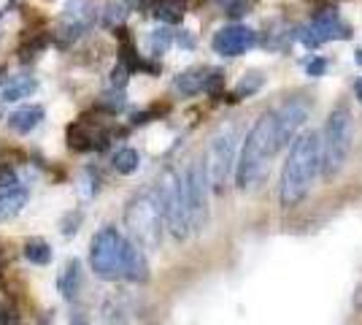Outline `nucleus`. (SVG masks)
I'll use <instances>...</instances> for the list:
<instances>
[{"mask_svg": "<svg viewBox=\"0 0 362 325\" xmlns=\"http://www.w3.org/2000/svg\"><path fill=\"white\" fill-rule=\"evenodd\" d=\"M284 147L287 144L279 133L276 111H265L243 141L241 157H238V166H235V185L241 190H252L259 182H265L273 157L279 155Z\"/></svg>", "mask_w": 362, "mask_h": 325, "instance_id": "nucleus-1", "label": "nucleus"}, {"mask_svg": "<svg viewBox=\"0 0 362 325\" xmlns=\"http://www.w3.org/2000/svg\"><path fill=\"white\" fill-rule=\"evenodd\" d=\"M322 171V136L317 130H305L289 147L287 163L281 171V206L292 209L311 193Z\"/></svg>", "mask_w": 362, "mask_h": 325, "instance_id": "nucleus-2", "label": "nucleus"}, {"mask_svg": "<svg viewBox=\"0 0 362 325\" xmlns=\"http://www.w3.org/2000/svg\"><path fill=\"white\" fill-rule=\"evenodd\" d=\"M124 225L133 236V244H138L141 249H149V252L160 249L165 219H163L154 190L138 193L127 201V206H124Z\"/></svg>", "mask_w": 362, "mask_h": 325, "instance_id": "nucleus-3", "label": "nucleus"}, {"mask_svg": "<svg viewBox=\"0 0 362 325\" xmlns=\"http://www.w3.org/2000/svg\"><path fill=\"white\" fill-rule=\"evenodd\" d=\"M351 136H354V117L346 103L332 106L325 133H322V171L325 176L332 179L338 171L344 169L349 152H351Z\"/></svg>", "mask_w": 362, "mask_h": 325, "instance_id": "nucleus-4", "label": "nucleus"}, {"mask_svg": "<svg viewBox=\"0 0 362 325\" xmlns=\"http://www.w3.org/2000/svg\"><path fill=\"white\" fill-rule=\"evenodd\" d=\"M154 195H157V203H160V212H163V219H165V228L170 231V236L176 241H184L192 231L187 193H184V176H179L173 169H165L154 185Z\"/></svg>", "mask_w": 362, "mask_h": 325, "instance_id": "nucleus-5", "label": "nucleus"}, {"mask_svg": "<svg viewBox=\"0 0 362 325\" xmlns=\"http://www.w3.org/2000/svg\"><path fill=\"white\" fill-rule=\"evenodd\" d=\"M127 252H130V241L117 228H100L90 247V263L95 277L106 279V282L124 279Z\"/></svg>", "mask_w": 362, "mask_h": 325, "instance_id": "nucleus-6", "label": "nucleus"}, {"mask_svg": "<svg viewBox=\"0 0 362 325\" xmlns=\"http://www.w3.org/2000/svg\"><path fill=\"white\" fill-rule=\"evenodd\" d=\"M235 152H238V127L233 122H225L211 136L209 149H206V171H209L211 190H216V193L225 190L230 182V173L238 166Z\"/></svg>", "mask_w": 362, "mask_h": 325, "instance_id": "nucleus-7", "label": "nucleus"}, {"mask_svg": "<svg viewBox=\"0 0 362 325\" xmlns=\"http://www.w3.org/2000/svg\"><path fill=\"white\" fill-rule=\"evenodd\" d=\"M209 171L203 160H192L184 173V193H187V209H189V222L192 231L200 233L209 225Z\"/></svg>", "mask_w": 362, "mask_h": 325, "instance_id": "nucleus-8", "label": "nucleus"}, {"mask_svg": "<svg viewBox=\"0 0 362 325\" xmlns=\"http://www.w3.org/2000/svg\"><path fill=\"white\" fill-rule=\"evenodd\" d=\"M298 41L308 49H319L327 41H349L351 38V28L341 19V14L335 8H322L319 14L311 16V22H305L303 28H298Z\"/></svg>", "mask_w": 362, "mask_h": 325, "instance_id": "nucleus-9", "label": "nucleus"}, {"mask_svg": "<svg viewBox=\"0 0 362 325\" xmlns=\"http://www.w3.org/2000/svg\"><path fill=\"white\" fill-rule=\"evenodd\" d=\"M111 139H114V130L106 127L100 120H92V117H81L68 127V147L76 152L106 149Z\"/></svg>", "mask_w": 362, "mask_h": 325, "instance_id": "nucleus-10", "label": "nucleus"}, {"mask_svg": "<svg viewBox=\"0 0 362 325\" xmlns=\"http://www.w3.org/2000/svg\"><path fill=\"white\" fill-rule=\"evenodd\" d=\"M255 44H257V33L243 28V25H227V28H222V30L214 35L211 41L214 52L222 55V57H238L243 52H249Z\"/></svg>", "mask_w": 362, "mask_h": 325, "instance_id": "nucleus-11", "label": "nucleus"}, {"mask_svg": "<svg viewBox=\"0 0 362 325\" xmlns=\"http://www.w3.org/2000/svg\"><path fill=\"white\" fill-rule=\"evenodd\" d=\"M273 111H276V122H279V133H281L284 144H292V141L298 139V130L308 120L311 106L303 98H289L287 103H281V106L273 108Z\"/></svg>", "mask_w": 362, "mask_h": 325, "instance_id": "nucleus-12", "label": "nucleus"}, {"mask_svg": "<svg viewBox=\"0 0 362 325\" xmlns=\"http://www.w3.org/2000/svg\"><path fill=\"white\" fill-rule=\"evenodd\" d=\"M209 76H211V68H203V65L187 68V71H181L179 76L173 79V90L181 95H187V98L197 93H206Z\"/></svg>", "mask_w": 362, "mask_h": 325, "instance_id": "nucleus-13", "label": "nucleus"}, {"mask_svg": "<svg viewBox=\"0 0 362 325\" xmlns=\"http://www.w3.org/2000/svg\"><path fill=\"white\" fill-rule=\"evenodd\" d=\"M44 106H22L16 108L14 114H8V127L14 130V133H19V136H28V133H33L38 125L44 122Z\"/></svg>", "mask_w": 362, "mask_h": 325, "instance_id": "nucleus-14", "label": "nucleus"}, {"mask_svg": "<svg viewBox=\"0 0 362 325\" xmlns=\"http://www.w3.org/2000/svg\"><path fill=\"white\" fill-rule=\"evenodd\" d=\"M57 290H60L68 301L76 298L78 290H81V263H78L76 258H71V261L62 263L60 274H57Z\"/></svg>", "mask_w": 362, "mask_h": 325, "instance_id": "nucleus-15", "label": "nucleus"}, {"mask_svg": "<svg viewBox=\"0 0 362 325\" xmlns=\"http://www.w3.org/2000/svg\"><path fill=\"white\" fill-rule=\"evenodd\" d=\"M124 279L130 282H146L149 279V263L144 249L130 241V252H127V268H124Z\"/></svg>", "mask_w": 362, "mask_h": 325, "instance_id": "nucleus-16", "label": "nucleus"}, {"mask_svg": "<svg viewBox=\"0 0 362 325\" xmlns=\"http://www.w3.org/2000/svg\"><path fill=\"white\" fill-rule=\"evenodd\" d=\"M25 203H28V190H22V187H14V190L3 193L0 195V222H6V219L19 215L25 209Z\"/></svg>", "mask_w": 362, "mask_h": 325, "instance_id": "nucleus-17", "label": "nucleus"}, {"mask_svg": "<svg viewBox=\"0 0 362 325\" xmlns=\"http://www.w3.org/2000/svg\"><path fill=\"white\" fill-rule=\"evenodd\" d=\"M35 90H38V81L30 76H22V79H16V81H11L8 87H3L0 101H3V103H14V101H22V98H30Z\"/></svg>", "mask_w": 362, "mask_h": 325, "instance_id": "nucleus-18", "label": "nucleus"}, {"mask_svg": "<svg viewBox=\"0 0 362 325\" xmlns=\"http://www.w3.org/2000/svg\"><path fill=\"white\" fill-rule=\"evenodd\" d=\"M154 16L165 25H179L184 19V3L181 0H154Z\"/></svg>", "mask_w": 362, "mask_h": 325, "instance_id": "nucleus-19", "label": "nucleus"}, {"mask_svg": "<svg viewBox=\"0 0 362 325\" xmlns=\"http://www.w3.org/2000/svg\"><path fill=\"white\" fill-rule=\"evenodd\" d=\"M114 171L117 173H122V176H130V173H136L138 169H141V155H138L136 149H130V147H124V149H119L117 155H114Z\"/></svg>", "mask_w": 362, "mask_h": 325, "instance_id": "nucleus-20", "label": "nucleus"}, {"mask_svg": "<svg viewBox=\"0 0 362 325\" xmlns=\"http://www.w3.org/2000/svg\"><path fill=\"white\" fill-rule=\"evenodd\" d=\"M25 258L35 266H46L52 261V247L46 244L44 239H30V241L25 244Z\"/></svg>", "mask_w": 362, "mask_h": 325, "instance_id": "nucleus-21", "label": "nucleus"}, {"mask_svg": "<svg viewBox=\"0 0 362 325\" xmlns=\"http://www.w3.org/2000/svg\"><path fill=\"white\" fill-rule=\"evenodd\" d=\"M124 103H127L124 93H122V90H111V93L100 95L95 106H98V111H106L108 117H114V114H119L122 108H124Z\"/></svg>", "mask_w": 362, "mask_h": 325, "instance_id": "nucleus-22", "label": "nucleus"}, {"mask_svg": "<svg viewBox=\"0 0 362 325\" xmlns=\"http://www.w3.org/2000/svg\"><path fill=\"white\" fill-rule=\"evenodd\" d=\"M173 44V33L168 30V28H157V30L149 35V52L151 57H163L168 49Z\"/></svg>", "mask_w": 362, "mask_h": 325, "instance_id": "nucleus-23", "label": "nucleus"}, {"mask_svg": "<svg viewBox=\"0 0 362 325\" xmlns=\"http://www.w3.org/2000/svg\"><path fill=\"white\" fill-rule=\"evenodd\" d=\"M262 84H265V76H262L259 71H249V74H243L241 81H238L235 95H238V98H249V95H255Z\"/></svg>", "mask_w": 362, "mask_h": 325, "instance_id": "nucleus-24", "label": "nucleus"}, {"mask_svg": "<svg viewBox=\"0 0 362 325\" xmlns=\"http://www.w3.org/2000/svg\"><path fill=\"white\" fill-rule=\"evenodd\" d=\"M98 190H100V173L95 169H87L81 173V195H84V198H92Z\"/></svg>", "mask_w": 362, "mask_h": 325, "instance_id": "nucleus-25", "label": "nucleus"}, {"mask_svg": "<svg viewBox=\"0 0 362 325\" xmlns=\"http://www.w3.org/2000/svg\"><path fill=\"white\" fill-rule=\"evenodd\" d=\"M122 19H124V3H111L106 8V14H103V25L117 30V28H122Z\"/></svg>", "mask_w": 362, "mask_h": 325, "instance_id": "nucleus-26", "label": "nucleus"}, {"mask_svg": "<svg viewBox=\"0 0 362 325\" xmlns=\"http://www.w3.org/2000/svg\"><path fill=\"white\" fill-rule=\"evenodd\" d=\"M257 0H230L227 3V16H233V19H241L252 11V6H255Z\"/></svg>", "mask_w": 362, "mask_h": 325, "instance_id": "nucleus-27", "label": "nucleus"}, {"mask_svg": "<svg viewBox=\"0 0 362 325\" xmlns=\"http://www.w3.org/2000/svg\"><path fill=\"white\" fill-rule=\"evenodd\" d=\"M127 81H130V71H127L122 62H117L114 71H111V87H114V90H124Z\"/></svg>", "mask_w": 362, "mask_h": 325, "instance_id": "nucleus-28", "label": "nucleus"}, {"mask_svg": "<svg viewBox=\"0 0 362 325\" xmlns=\"http://www.w3.org/2000/svg\"><path fill=\"white\" fill-rule=\"evenodd\" d=\"M222 87H225V74L216 71V68H211V76H209V84H206V93L219 95L222 93Z\"/></svg>", "mask_w": 362, "mask_h": 325, "instance_id": "nucleus-29", "label": "nucleus"}, {"mask_svg": "<svg viewBox=\"0 0 362 325\" xmlns=\"http://www.w3.org/2000/svg\"><path fill=\"white\" fill-rule=\"evenodd\" d=\"M325 71H327V60L325 57H314V60H308L305 62V74L308 76H325Z\"/></svg>", "mask_w": 362, "mask_h": 325, "instance_id": "nucleus-30", "label": "nucleus"}, {"mask_svg": "<svg viewBox=\"0 0 362 325\" xmlns=\"http://www.w3.org/2000/svg\"><path fill=\"white\" fill-rule=\"evenodd\" d=\"M16 171L11 166H0V190H14Z\"/></svg>", "mask_w": 362, "mask_h": 325, "instance_id": "nucleus-31", "label": "nucleus"}, {"mask_svg": "<svg viewBox=\"0 0 362 325\" xmlns=\"http://www.w3.org/2000/svg\"><path fill=\"white\" fill-rule=\"evenodd\" d=\"M78 222H81V212H71V215L65 217V219H62V233H65V236H74L76 231H78Z\"/></svg>", "mask_w": 362, "mask_h": 325, "instance_id": "nucleus-32", "label": "nucleus"}, {"mask_svg": "<svg viewBox=\"0 0 362 325\" xmlns=\"http://www.w3.org/2000/svg\"><path fill=\"white\" fill-rule=\"evenodd\" d=\"M151 117H154V111H136L130 122H133V125H146V122H151Z\"/></svg>", "mask_w": 362, "mask_h": 325, "instance_id": "nucleus-33", "label": "nucleus"}, {"mask_svg": "<svg viewBox=\"0 0 362 325\" xmlns=\"http://www.w3.org/2000/svg\"><path fill=\"white\" fill-rule=\"evenodd\" d=\"M179 47L192 49V47H195V38H192V35H187V33H181V35H179Z\"/></svg>", "mask_w": 362, "mask_h": 325, "instance_id": "nucleus-34", "label": "nucleus"}, {"mask_svg": "<svg viewBox=\"0 0 362 325\" xmlns=\"http://www.w3.org/2000/svg\"><path fill=\"white\" fill-rule=\"evenodd\" d=\"M151 0H124V6L127 8H146Z\"/></svg>", "mask_w": 362, "mask_h": 325, "instance_id": "nucleus-35", "label": "nucleus"}, {"mask_svg": "<svg viewBox=\"0 0 362 325\" xmlns=\"http://www.w3.org/2000/svg\"><path fill=\"white\" fill-rule=\"evenodd\" d=\"M354 95H357V101L362 103V76L354 81Z\"/></svg>", "mask_w": 362, "mask_h": 325, "instance_id": "nucleus-36", "label": "nucleus"}, {"mask_svg": "<svg viewBox=\"0 0 362 325\" xmlns=\"http://www.w3.org/2000/svg\"><path fill=\"white\" fill-rule=\"evenodd\" d=\"M354 62L362 68V49H357V52H354Z\"/></svg>", "mask_w": 362, "mask_h": 325, "instance_id": "nucleus-37", "label": "nucleus"}, {"mask_svg": "<svg viewBox=\"0 0 362 325\" xmlns=\"http://www.w3.org/2000/svg\"><path fill=\"white\" fill-rule=\"evenodd\" d=\"M3 266H6V252L0 249V277H3Z\"/></svg>", "mask_w": 362, "mask_h": 325, "instance_id": "nucleus-38", "label": "nucleus"}]
</instances>
